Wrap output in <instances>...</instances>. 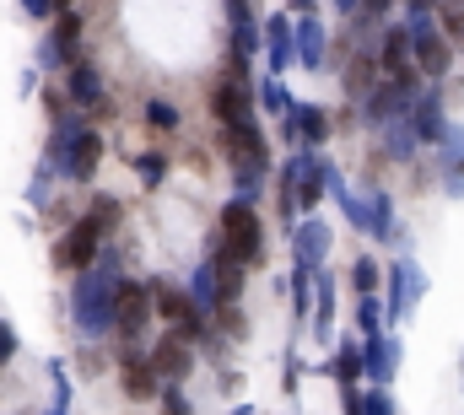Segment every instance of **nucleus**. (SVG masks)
<instances>
[{"mask_svg": "<svg viewBox=\"0 0 464 415\" xmlns=\"http://www.w3.org/2000/svg\"><path fill=\"white\" fill-rule=\"evenodd\" d=\"M416 54H421V65H427V71H443V65H449V49H443L438 38H421V43H416Z\"/></svg>", "mask_w": 464, "mask_h": 415, "instance_id": "obj_8", "label": "nucleus"}, {"mask_svg": "<svg viewBox=\"0 0 464 415\" xmlns=\"http://www.w3.org/2000/svg\"><path fill=\"white\" fill-rule=\"evenodd\" d=\"M151 372H162V378H184V372H189V351H184V340H162V345L151 351Z\"/></svg>", "mask_w": 464, "mask_h": 415, "instance_id": "obj_6", "label": "nucleus"}, {"mask_svg": "<svg viewBox=\"0 0 464 415\" xmlns=\"http://www.w3.org/2000/svg\"><path fill=\"white\" fill-rule=\"evenodd\" d=\"M146 313H151V292L146 286H119V329L124 334H135L146 323Z\"/></svg>", "mask_w": 464, "mask_h": 415, "instance_id": "obj_5", "label": "nucleus"}, {"mask_svg": "<svg viewBox=\"0 0 464 415\" xmlns=\"http://www.w3.org/2000/svg\"><path fill=\"white\" fill-rule=\"evenodd\" d=\"M98 237H103V221H98V216H87L82 227H71V232H65V243L54 248V259H60L65 270H82V265L98 254Z\"/></svg>", "mask_w": 464, "mask_h": 415, "instance_id": "obj_2", "label": "nucleus"}, {"mask_svg": "<svg viewBox=\"0 0 464 415\" xmlns=\"http://www.w3.org/2000/svg\"><path fill=\"white\" fill-rule=\"evenodd\" d=\"M124 394H130V400H151V394H157V372L140 367V362H130V367H124Z\"/></svg>", "mask_w": 464, "mask_h": 415, "instance_id": "obj_7", "label": "nucleus"}, {"mask_svg": "<svg viewBox=\"0 0 464 415\" xmlns=\"http://www.w3.org/2000/svg\"><path fill=\"white\" fill-rule=\"evenodd\" d=\"M222 248H227V259H237V265H254L259 259V216L243 206V200H232L222 210Z\"/></svg>", "mask_w": 464, "mask_h": 415, "instance_id": "obj_1", "label": "nucleus"}, {"mask_svg": "<svg viewBox=\"0 0 464 415\" xmlns=\"http://www.w3.org/2000/svg\"><path fill=\"white\" fill-rule=\"evenodd\" d=\"M92 168H98V135H82V146H76V168H71V173L87 179Z\"/></svg>", "mask_w": 464, "mask_h": 415, "instance_id": "obj_9", "label": "nucleus"}, {"mask_svg": "<svg viewBox=\"0 0 464 415\" xmlns=\"http://www.w3.org/2000/svg\"><path fill=\"white\" fill-rule=\"evenodd\" d=\"M443 27L454 38H464V0H443Z\"/></svg>", "mask_w": 464, "mask_h": 415, "instance_id": "obj_10", "label": "nucleus"}, {"mask_svg": "<svg viewBox=\"0 0 464 415\" xmlns=\"http://www.w3.org/2000/svg\"><path fill=\"white\" fill-rule=\"evenodd\" d=\"M227 151H232V162H237V173H259L265 168V140L248 124H232L227 130Z\"/></svg>", "mask_w": 464, "mask_h": 415, "instance_id": "obj_3", "label": "nucleus"}, {"mask_svg": "<svg viewBox=\"0 0 464 415\" xmlns=\"http://www.w3.org/2000/svg\"><path fill=\"white\" fill-rule=\"evenodd\" d=\"M151 124H157V130H173V124H179V113H173L168 103H151Z\"/></svg>", "mask_w": 464, "mask_h": 415, "instance_id": "obj_11", "label": "nucleus"}, {"mask_svg": "<svg viewBox=\"0 0 464 415\" xmlns=\"http://www.w3.org/2000/svg\"><path fill=\"white\" fill-rule=\"evenodd\" d=\"M416 5H438V0H416Z\"/></svg>", "mask_w": 464, "mask_h": 415, "instance_id": "obj_13", "label": "nucleus"}, {"mask_svg": "<svg viewBox=\"0 0 464 415\" xmlns=\"http://www.w3.org/2000/svg\"><path fill=\"white\" fill-rule=\"evenodd\" d=\"M54 5H71V0H54Z\"/></svg>", "mask_w": 464, "mask_h": 415, "instance_id": "obj_14", "label": "nucleus"}, {"mask_svg": "<svg viewBox=\"0 0 464 415\" xmlns=\"http://www.w3.org/2000/svg\"><path fill=\"white\" fill-rule=\"evenodd\" d=\"M151 297H157V313H162L168 323H179V329H184V340H195V334H200L195 308L184 303V292H173V286H151Z\"/></svg>", "mask_w": 464, "mask_h": 415, "instance_id": "obj_4", "label": "nucleus"}, {"mask_svg": "<svg viewBox=\"0 0 464 415\" xmlns=\"http://www.w3.org/2000/svg\"><path fill=\"white\" fill-rule=\"evenodd\" d=\"M367 5H372V11H383V5H389V0H367Z\"/></svg>", "mask_w": 464, "mask_h": 415, "instance_id": "obj_12", "label": "nucleus"}]
</instances>
